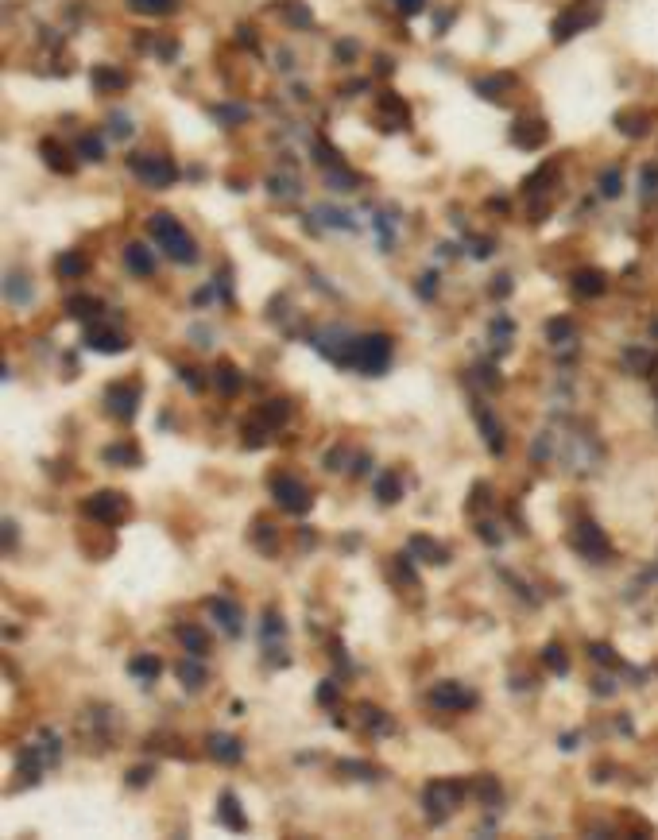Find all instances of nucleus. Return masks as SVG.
<instances>
[{
  "label": "nucleus",
  "mask_w": 658,
  "mask_h": 840,
  "mask_svg": "<svg viewBox=\"0 0 658 840\" xmlns=\"http://www.w3.org/2000/svg\"><path fill=\"white\" fill-rule=\"evenodd\" d=\"M148 233H151V241L167 252L171 259H178V264H194V259H198V244H194V236L186 233L171 213H151L148 217Z\"/></svg>",
  "instance_id": "nucleus-1"
},
{
  "label": "nucleus",
  "mask_w": 658,
  "mask_h": 840,
  "mask_svg": "<svg viewBox=\"0 0 658 840\" xmlns=\"http://www.w3.org/2000/svg\"><path fill=\"white\" fill-rule=\"evenodd\" d=\"M392 360V337L387 333H368V337H357L349 353V364H357L364 376H383Z\"/></svg>",
  "instance_id": "nucleus-2"
},
{
  "label": "nucleus",
  "mask_w": 658,
  "mask_h": 840,
  "mask_svg": "<svg viewBox=\"0 0 658 840\" xmlns=\"http://www.w3.org/2000/svg\"><path fill=\"white\" fill-rule=\"evenodd\" d=\"M128 166L136 171V178H140V183L155 186V190H167V186L178 178L175 163H171L167 155H151V151H140V155H132V159H128Z\"/></svg>",
  "instance_id": "nucleus-3"
},
{
  "label": "nucleus",
  "mask_w": 658,
  "mask_h": 840,
  "mask_svg": "<svg viewBox=\"0 0 658 840\" xmlns=\"http://www.w3.org/2000/svg\"><path fill=\"white\" fill-rule=\"evenodd\" d=\"M461 794H465V786H457V782H434L430 790H426V813H430V821L442 825L450 817V809L461 802Z\"/></svg>",
  "instance_id": "nucleus-4"
},
{
  "label": "nucleus",
  "mask_w": 658,
  "mask_h": 840,
  "mask_svg": "<svg viewBox=\"0 0 658 840\" xmlns=\"http://www.w3.org/2000/svg\"><path fill=\"white\" fill-rule=\"evenodd\" d=\"M124 511H128V504L120 492H97V496L85 499V515L97 519V523H120Z\"/></svg>",
  "instance_id": "nucleus-5"
},
{
  "label": "nucleus",
  "mask_w": 658,
  "mask_h": 840,
  "mask_svg": "<svg viewBox=\"0 0 658 840\" xmlns=\"http://www.w3.org/2000/svg\"><path fill=\"white\" fill-rule=\"evenodd\" d=\"M271 492H276V499L283 504L287 511H306L310 508V492H306V484H299L294 476H271Z\"/></svg>",
  "instance_id": "nucleus-6"
},
{
  "label": "nucleus",
  "mask_w": 658,
  "mask_h": 840,
  "mask_svg": "<svg viewBox=\"0 0 658 840\" xmlns=\"http://www.w3.org/2000/svg\"><path fill=\"white\" fill-rule=\"evenodd\" d=\"M430 701L438 709H453V713H457V709H469L476 697L461 682H442V685H434V690H430Z\"/></svg>",
  "instance_id": "nucleus-7"
},
{
  "label": "nucleus",
  "mask_w": 658,
  "mask_h": 840,
  "mask_svg": "<svg viewBox=\"0 0 658 840\" xmlns=\"http://www.w3.org/2000/svg\"><path fill=\"white\" fill-rule=\"evenodd\" d=\"M573 546L581 550V554H592L600 562V557H608V542H604V534L596 531V523H581L573 534Z\"/></svg>",
  "instance_id": "nucleus-8"
},
{
  "label": "nucleus",
  "mask_w": 658,
  "mask_h": 840,
  "mask_svg": "<svg viewBox=\"0 0 658 840\" xmlns=\"http://www.w3.org/2000/svg\"><path fill=\"white\" fill-rule=\"evenodd\" d=\"M85 345L97 353H124L128 349V337L117 329H105V325H93L90 333H85Z\"/></svg>",
  "instance_id": "nucleus-9"
},
{
  "label": "nucleus",
  "mask_w": 658,
  "mask_h": 840,
  "mask_svg": "<svg viewBox=\"0 0 658 840\" xmlns=\"http://www.w3.org/2000/svg\"><path fill=\"white\" fill-rule=\"evenodd\" d=\"M136 399H140V387H136V383L113 387V391H108V411H113L117 418H132L136 415Z\"/></svg>",
  "instance_id": "nucleus-10"
},
{
  "label": "nucleus",
  "mask_w": 658,
  "mask_h": 840,
  "mask_svg": "<svg viewBox=\"0 0 658 840\" xmlns=\"http://www.w3.org/2000/svg\"><path fill=\"white\" fill-rule=\"evenodd\" d=\"M209 612H213V620L221 627H225L229 635H241V608L233 604V600H225V597H217V600H209Z\"/></svg>",
  "instance_id": "nucleus-11"
},
{
  "label": "nucleus",
  "mask_w": 658,
  "mask_h": 840,
  "mask_svg": "<svg viewBox=\"0 0 658 840\" xmlns=\"http://www.w3.org/2000/svg\"><path fill=\"white\" fill-rule=\"evenodd\" d=\"M209 755L213 759H221V763H241V755H244V743L236 740V736H209Z\"/></svg>",
  "instance_id": "nucleus-12"
},
{
  "label": "nucleus",
  "mask_w": 658,
  "mask_h": 840,
  "mask_svg": "<svg viewBox=\"0 0 658 840\" xmlns=\"http://www.w3.org/2000/svg\"><path fill=\"white\" fill-rule=\"evenodd\" d=\"M511 140H515L519 148H542V143H546V124H542V120H519Z\"/></svg>",
  "instance_id": "nucleus-13"
},
{
  "label": "nucleus",
  "mask_w": 658,
  "mask_h": 840,
  "mask_svg": "<svg viewBox=\"0 0 658 840\" xmlns=\"http://www.w3.org/2000/svg\"><path fill=\"white\" fill-rule=\"evenodd\" d=\"M573 287H577V294H589V299H596V294L608 291V279H604V271H596V267H585V271L573 275Z\"/></svg>",
  "instance_id": "nucleus-14"
},
{
  "label": "nucleus",
  "mask_w": 658,
  "mask_h": 840,
  "mask_svg": "<svg viewBox=\"0 0 658 840\" xmlns=\"http://www.w3.org/2000/svg\"><path fill=\"white\" fill-rule=\"evenodd\" d=\"M616 128L624 136H631V140H639V136H647V113L643 108H624V113H616Z\"/></svg>",
  "instance_id": "nucleus-15"
},
{
  "label": "nucleus",
  "mask_w": 658,
  "mask_h": 840,
  "mask_svg": "<svg viewBox=\"0 0 658 840\" xmlns=\"http://www.w3.org/2000/svg\"><path fill=\"white\" fill-rule=\"evenodd\" d=\"M124 264H128V271H136V275H151V271H155V256H151L148 244H128V248H124Z\"/></svg>",
  "instance_id": "nucleus-16"
},
{
  "label": "nucleus",
  "mask_w": 658,
  "mask_h": 840,
  "mask_svg": "<svg viewBox=\"0 0 658 840\" xmlns=\"http://www.w3.org/2000/svg\"><path fill=\"white\" fill-rule=\"evenodd\" d=\"M178 639H183V647L190 650L194 658H206V655H209V635L201 632V627L183 624V627H178Z\"/></svg>",
  "instance_id": "nucleus-17"
},
{
  "label": "nucleus",
  "mask_w": 658,
  "mask_h": 840,
  "mask_svg": "<svg viewBox=\"0 0 658 840\" xmlns=\"http://www.w3.org/2000/svg\"><path fill=\"white\" fill-rule=\"evenodd\" d=\"M585 24H589V16H585V12H562V16L554 20V31H550V35H554V39H569V35H577Z\"/></svg>",
  "instance_id": "nucleus-18"
},
{
  "label": "nucleus",
  "mask_w": 658,
  "mask_h": 840,
  "mask_svg": "<svg viewBox=\"0 0 658 840\" xmlns=\"http://www.w3.org/2000/svg\"><path fill=\"white\" fill-rule=\"evenodd\" d=\"M217 813H221V821H225L233 832H244V825H248V821H244V813L236 809V798H233L229 790L221 794V806H217Z\"/></svg>",
  "instance_id": "nucleus-19"
},
{
  "label": "nucleus",
  "mask_w": 658,
  "mask_h": 840,
  "mask_svg": "<svg viewBox=\"0 0 658 840\" xmlns=\"http://www.w3.org/2000/svg\"><path fill=\"white\" fill-rule=\"evenodd\" d=\"M39 151H43V159H47L50 171H62V175H70V171H74V163H70L66 151H62L55 140H43V148H39Z\"/></svg>",
  "instance_id": "nucleus-20"
},
{
  "label": "nucleus",
  "mask_w": 658,
  "mask_h": 840,
  "mask_svg": "<svg viewBox=\"0 0 658 840\" xmlns=\"http://www.w3.org/2000/svg\"><path fill=\"white\" fill-rule=\"evenodd\" d=\"M410 550H415L422 562H434V566H442V562H445V550L438 546V542L422 539V534H415V539H410Z\"/></svg>",
  "instance_id": "nucleus-21"
},
{
  "label": "nucleus",
  "mask_w": 658,
  "mask_h": 840,
  "mask_svg": "<svg viewBox=\"0 0 658 840\" xmlns=\"http://www.w3.org/2000/svg\"><path fill=\"white\" fill-rule=\"evenodd\" d=\"M573 333H577V325L569 322V318H554V322L546 325V337H550L554 345H566V341H573Z\"/></svg>",
  "instance_id": "nucleus-22"
},
{
  "label": "nucleus",
  "mask_w": 658,
  "mask_h": 840,
  "mask_svg": "<svg viewBox=\"0 0 658 840\" xmlns=\"http://www.w3.org/2000/svg\"><path fill=\"white\" fill-rule=\"evenodd\" d=\"M480 430H484V441H488L496 453H503V434H500V422L488 415V411H480Z\"/></svg>",
  "instance_id": "nucleus-23"
},
{
  "label": "nucleus",
  "mask_w": 658,
  "mask_h": 840,
  "mask_svg": "<svg viewBox=\"0 0 658 840\" xmlns=\"http://www.w3.org/2000/svg\"><path fill=\"white\" fill-rule=\"evenodd\" d=\"M128 670H132L136 678H148V682H151V678H159L163 662H159L155 655H140V658H132V666H128Z\"/></svg>",
  "instance_id": "nucleus-24"
},
{
  "label": "nucleus",
  "mask_w": 658,
  "mask_h": 840,
  "mask_svg": "<svg viewBox=\"0 0 658 840\" xmlns=\"http://www.w3.org/2000/svg\"><path fill=\"white\" fill-rule=\"evenodd\" d=\"M66 310H70L74 318H97L101 302H97V299H90V294H74V299L66 302Z\"/></svg>",
  "instance_id": "nucleus-25"
},
{
  "label": "nucleus",
  "mask_w": 658,
  "mask_h": 840,
  "mask_svg": "<svg viewBox=\"0 0 658 840\" xmlns=\"http://www.w3.org/2000/svg\"><path fill=\"white\" fill-rule=\"evenodd\" d=\"M511 85H515V78L500 74V78H488V82H476V90H480V97H496V101H500L503 97L500 90H511Z\"/></svg>",
  "instance_id": "nucleus-26"
},
{
  "label": "nucleus",
  "mask_w": 658,
  "mask_h": 840,
  "mask_svg": "<svg viewBox=\"0 0 658 840\" xmlns=\"http://www.w3.org/2000/svg\"><path fill=\"white\" fill-rule=\"evenodd\" d=\"M178 678H183V682L190 685V690H198V685L206 682V670H201V666L194 662V655H190L186 662H178Z\"/></svg>",
  "instance_id": "nucleus-27"
},
{
  "label": "nucleus",
  "mask_w": 658,
  "mask_h": 840,
  "mask_svg": "<svg viewBox=\"0 0 658 840\" xmlns=\"http://www.w3.org/2000/svg\"><path fill=\"white\" fill-rule=\"evenodd\" d=\"M55 267H59V275H70V279H78V275H85V267H90V264H85V259L78 256V252H66V256H59V264H55Z\"/></svg>",
  "instance_id": "nucleus-28"
},
{
  "label": "nucleus",
  "mask_w": 658,
  "mask_h": 840,
  "mask_svg": "<svg viewBox=\"0 0 658 840\" xmlns=\"http://www.w3.org/2000/svg\"><path fill=\"white\" fill-rule=\"evenodd\" d=\"M376 496H380L383 504H395V499H399V476L395 473L380 476V480H376Z\"/></svg>",
  "instance_id": "nucleus-29"
},
{
  "label": "nucleus",
  "mask_w": 658,
  "mask_h": 840,
  "mask_svg": "<svg viewBox=\"0 0 658 840\" xmlns=\"http://www.w3.org/2000/svg\"><path fill=\"white\" fill-rule=\"evenodd\" d=\"M542 662L550 666L554 674H566V670H569V658H566V650H562L558 643H550V647L542 650Z\"/></svg>",
  "instance_id": "nucleus-30"
},
{
  "label": "nucleus",
  "mask_w": 658,
  "mask_h": 840,
  "mask_svg": "<svg viewBox=\"0 0 658 840\" xmlns=\"http://www.w3.org/2000/svg\"><path fill=\"white\" fill-rule=\"evenodd\" d=\"M132 12H148V16H163V12L175 8V0H128Z\"/></svg>",
  "instance_id": "nucleus-31"
},
{
  "label": "nucleus",
  "mask_w": 658,
  "mask_h": 840,
  "mask_svg": "<svg viewBox=\"0 0 658 840\" xmlns=\"http://www.w3.org/2000/svg\"><path fill=\"white\" fill-rule=\"evenodd\" d=\"M93 82H97L101 90H120L128 78L120 74V70H105V66H101V70H93Z\"/></svg>",
  "instance_id": "nucleus-32"
},
{
  "label": "nucleus",
  "mask_w": 658,
  "mask_h": 840,
  "mask_svg": "<svg viewBox=\"0 0 658 840\" xmlns=\"http://www.w3.org/2000/svg\"><path fill=\"white\" fill-rule=\"evenodd\" d=\"M600 194H604V198H620V194H624L620 171H604V175H600Z\"/></svg>",
  "instance_id": "nucleus-33"
},
{
  "label": "nucleus",
  "mask_w": 658,
  "mask_h": 840,
  "mask_svg": "<svg viewBox=\"0 0 658 840\" xmlns=\"http://www.w3.org/2000/svg\"><path fill=\"white\" fill-rule=\"evenodd\" d=\"M217 387L225 391V395H233V391L241 387V376H236L233 364H221V368H217Z\"/></svg>",
  "instance_id": "nucleus-34"
},
{
  "label": "nucleus",
  "mask_w": 658,
  "mask_h": 840,
  "mask_svg": "<svg viewBox=\"0 0 658 840\" xmlns=\"http://www.w3.org/2000/svg\"><path fill=\"white\" fill-rule=\"evenodd\" d=\"M105 461H128V465H140V453H136L132 446H108Z\"/></svg>",
  "instance_id": "nucleus-35"
},
{
  "label": "nucleus",
  "mask_w": 658,
  "mask_h": 840,
  "mask_svg": "<svg viewBox=\"0 0 658 840\" xmlns=\"http://www.w3.org/2000/svg\"><path fill=\"white\" fill-rule=\"evenodd\" d=\"M360 716H364V724H372V728H380V732H387V728H392V724L383 720V713H380L376 705H360Z\"/></svg>",
  "instance_id": "nucleus-36"
},
{
  "label": "nucleus",
  "mask_w": 658,
  "mask_h": 840,
  "mask_svg": "<svg viewBox=\"0 0 658 840\" xmlns=\"http://www.w3.org/2000/svg\"><path fill=\"white\" fill-rule=\"evenodd\" d=\"M589 655L596 658V662H604V666H616V650H612L608 643H592V647H589Z\"/></svg>",
  "instance_id": "nucleus-37"
},
{
  "label": "nucleus",
  "mask_w": 658,
  "mask_h": 840,
  "mask_svg": "<svg viewBox=\"0 0 658 840\" xmlns=\"http://www.w3.org/2000/svg\"><path fill=\"white\" fill-rule=\"evenodd\" d=\"M78 151H82V159H101V140L97 136H82V140H78Z\"/></svg>",
  "instance_id": "nucleus-38"
},
{
  "label": "nucleus",
  "mask_w": 658,
  "mask_h": 840,
  "mask_svg": "<svg viewBox=\"0 0 658 840\" xmlns=\"http://www.w3.org/2000/svg\"><path fill=\"white\" fill-rule=\"evenodd\" d=\"M643 194H658V163L643 166Z\"/></svg>",
  "instance_id": "nucleus-39"
},
{
  "label": "nucleus",
  "mask_w": 658,
  "mask_h": 840,
  "mask_svg": "<svg viewBox=\"0 0 658 840\" xmlns=\"http://www.w3.org/2000/svg\"><path fill=\"white\" fill-rule=\"evenodd\" d=\"M264 418H267V422H283V418H287V403L276 399L271 407H264Z\"/></svg>",
  "instance_id": "nucleus-40"
},
{
  "label": "nucleus",
  "mask_w": 658,
  "mask_h": 840,
  "mask_svg": "<svg viewBox=\"0 0 658 840\" xmlns=\"http://www.w3.org/2000/svg\"><path fill=\"white\" fill-rule=\"evenodd\" d=\"M217 117L229 120V128H233V124H241V120L248 117V108H217Z\"/></svg>",
  "instance_id": "nucleus-41"
},
{
  "label": "nucleus",
  "mask_w": 658,
  "mask_h": 840,
  "mask_svg": "<svg viewBox=\"0 0 658 840\" xmlns=\"http://www.w3.org/2000/svg\"><path fill=\"white\" fill-rule=\"evenodd\" d=\"M476 794H480V798H496V794H500V786H496V782H492V778H476Z\"/></svg>",
  "instance_id": "nucleus-42"
},
{
  "label": "nucleus",
  "mask_w": 658,
  "mask_h": 840,
  "mask_svg": "<svg viewBox=\"0 0 658 840\" xmlns=\"http://www.w3.org/2000/svg\"><path fill=\"white\" fill-rule=\"evenodd\" d=\"M108 124H113V128H108V132H113V136H120V140H124V136H132V124H128L124 117H113V120H108Z\"/></svg>",
  "instance_id": "nucleus-43"
},
{
  "label": "nucleus",
  "mask_w": 658,
  "mask_h": 840,
  "mask_svg": "<svg viewBox=\"0 0 658 840\" xmlns=\"http://www.w3.org/2000/svg\"><path fill=\"white\" fill-rule=\"evenodd\" d=\"M434 291H438V275H422V283H418V294H422V299H430Z\"/></svg>",
  "instance_id": "nucleus-44"
},
{
  "label": "nucleus",
  "mask_w": 658,
  "mask_h": 840,
  "mask_svg": "<svg viewBox=\"0 0 658 840\" xmlns=\"http://www.w3.org/2000/svg\"><path fill=\"white\" fill-rule=\"evenodd\" d=\"M151 774H155V771H151V767H136V771L128 774V782H132V786H143V782H148Z\"/></svg>",
  "instance_id": "nucleus-45"
},
{
  "label": "nucleus",
  "mask_w": 658,
  "mask_h": 840,
  "mask_svg": "<svg viewBox=\"0 0 658 840\" xmlns=\"http://www.w3.org/2000/svg\"><path fill=\"white\" fill-rule=\"evenodd\" d=\"M508 291H511V279H508V275H500V283H496V291H492V294H496V299H503Z\"/></svg>",
  "instance_id": "nucleus-46"
},
{
  "label": "nucleus",
  "mask_w": 658,
  "mask_h": 840,
  "mask_svg": "<svg viewBox=\"0 0 658 840\" xmlns=\"http://www.w3.org/2000/svg\"><path fill=\"white\" fill-rule=\"evenodd\" d=\"M317 701H325V705H329V701H334V682H325L322 690H317Z\"/></svg>",
  "instance_id": "nucleus-47"
},
{
  "label": "nucleus",
  "mask_w": 658,
  "mask_h": 840,
  "mask_svg": "<svg viewBox=\"0 0 658 840\" xmlns=\"http://www.w3.org/2000/svg\"><path fill=\"white\" fill-rule=\"evenodd\" d=\"M395 4H399L403 12H418V8H422V0H395Z\"/></svg>",
  "instance_id": "nucleus-48"
},
{
  "label": "nucleus",
  "mask_w": 658,
  "mask_h": 840,
  "mask_svg": "<svg viewBox=\"0 0 658 840\" xmlns=\"http://www.w3.org/2000/svg\"><path fill=\"white\" fill-rule=\"evenodd\" d=\"M4 542H8V546L16 542V523H4Z\"/></svg>",
  "instance_id": "nucleus-49"
}]
</instances>
